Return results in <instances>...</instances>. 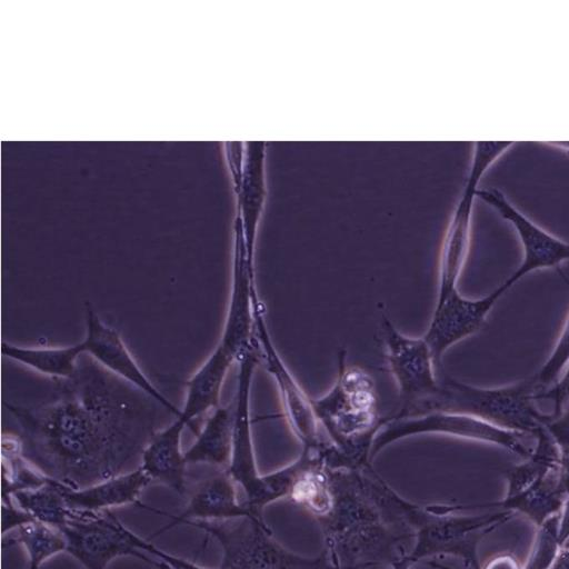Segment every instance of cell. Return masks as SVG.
<instances>
[{"mask_svg": "<svg viewBox=\"0 0 569 569\" xmlns=\"http://www.w3.org/2000/svg\"><path fill=\"white\" fill-rule=\"evenodd\" d=\"M93 362H79L76 373L61 380L56 400L31 409L8 406L21 426L22 456L71 489L134 469L157 432L154 400Z\"/></svg>", "mask_w": 569, "mask_h": 569, "instance_id": "cell-1", "label": "cell"}, {"mask_svg": "<svg viewBox=\"0 0 569 569\" xmlns=\"http://www.w3.org/2000/svg\"><path fill=\"white\" fill-rule=\"evenodd\" d=\"M327 466V465H326ZM327 485L307 508L318 521L337 569L391 567L409 556L413 502L399 496L371 467H327Z\"/></svg>", "mask_w": 569, "mask_h": 569, "instance_id": "cell-2", "label": "cell"}, {"mask_svg": "<svg viewBox=\"0 0 569 569\" xmlns=\"http://www.w3.org/2000/svg\"><path fill=\"white\" fill-rule=\"evenodd\" d=\"M253 266L239 252L232 271L231 295L221 337L199 369L187 382L179 418L197 433L193 420L220 406L227 373L234 362L257 345L254 302L258 300Z\"/></svg>", "mask_w": 569, "mask_h": 569, "instance_id": "cell-3", "label": "cell"}, {"mask_svg": "<svg viewBox=\"0 0 569 569\" xmlns=\"http://www.w3.org/2000/svg\"><path fill=\"white\" fill-rule=\"evenodd\" d=\"M311 405L346 468L371 463L372 441L383 422L378 413L377 390L365 369L347 365L345 350L339 351L335 385L326 395L311 399Z\"/></svg>", "mask_w": 569, "mask_h": 569, "instance_id": "cell-4", "label": "cell"}, {"mask_svg": "<svg viewBox=\"0 0 569 569\" xmlns=\"http://www.w3.org/2000/svg\"><path fill=\"white\" fill-rule=\"evenodd\" d=\"M437 377L438 389L431 397L398 411L393 417H416L429 412L462 413L533 438L550 418V413L541 412L536 406L539 388L533 377L497 388L461 382L448 376L443 369Z\"/></svg>", "mask_w": 569, "mask_h": 569, "instance_id": "cell-5", "label": "cell"}, {"mask_svg": "<svg viewBox=\"0 0 569 569\" xmlns=\"http://www.w3.org/2000/svg\"><path fill=\"white\" fill-rule=\"evenodd\" d=\"M259 359V348L256 345L238 362L232 451L226 470L241 487L244 495L242 502L252 513L262 517L267 505L281 498H290L306 467V458L300 455L290 465L268 475H260L257 469L251 436L250 390Z\"/></svg>", "mask_w": 569, "mask_h": 569, "instance_id": "cell-6", "label": "cell"}, {"mask_svg": "<svg viewBox=\"0 0 569 569\" xmlns=\"http://www.w3.org/2000/svg\"><path fill=\"white\" fill-rule=\"evenodd\" d=\"M462 506L416 505L412 511L415 542L406 561L411 566L430 557H456L466 569H481L478 546L483 537L503 525L512 512L461 515Z\"/></svg>", "mask_w": 569, "mask_h": 569, "instance_id": "cell-7", "label": "cell"}, {"mask_svg": "<svg viewBox=\"0 0 569 569\" xmlns=\"http://www.w3.org/2000/svg\"><path fill=\"white\" fill-rule=\"evenodd\" d=\"M186 525L202 530L218 542L221 549L218 569H337L326 551L308 558L282 547L261 517Z\"/></svg>", "mask_w": 569, "mask_h": 569, "instance_id": "cell-8", "label": "cell"}, {"mask_svg": "<svg viewBox=\"0 0 569 569\" xmlns=\"http://www.w3.org/2000/svg\"><path fill=\"white\" fill-rule=\"evenodd\" d=\"M422 433H439L493 445L523 459L529 458L535 449V443L528 441L532 436L510 431L468 415L429 412L383 420L372 441L370 461L388 445Z\"/></svg>", "mask_w": 569, "mask_h": 569, "instance_id": "cell-9", "label": "cell"}, {"mask_svg": "<svg viewBox=\"0 0 569 569\" xmlns=\"http://www.w3.org/2000/svg\"><path fill=\"white\" fill-rule=\"evenodd\" d=\"M61 531L67 541L66 552L86 569H108L114 559L126 556L147 562L153 545L126 527L110 510L72 509Z\"/></svg>", "mask_w": 569, "mask_h": 569, "instance_id": "cell-10", "label": "cell"}, {"mask_svg": "<svg viewBox=\"0 0 569 569\" xmlns=\"http://www.w3.org/2000/svg\"><path fill=\"white\" fill-rule=\"evenodd\" d=\"M381 331L388 367L399 390L398 411H402L437 391L435 362L423 337L412 338L401 333L385 313H381Z\"/></svg>", "mask_w": 569, "mask_h": 569, "instance_id": "cell-11", "label": "cell"}, {"mask_svg": "<svg viewBox=\"0 0 569 569\" xmlns=\"http://www.w3.org/2000/svg\"><path fill=\"white\" fill-rule=\"evenodd\" d=\"M508 289L501 283L489 295L470 299L453 290L437 298L429 327L423 335L435 362L436 372L442 370V357L455 343L476 333L486 322L500 297Z\"/></svg>", "mask_w": 569, "mask_h": 569, "instance_id": "cell-12", "label": "cell"}, {"mask_svg": "<svg viewBox=\"0 0 569 569\" xmlns=\"http://www.w3.org/2000/svg\"><path fill=\"white\" fill-rule=\"evenodd\" d=\"M86 333L81 340L84 355L96 363L133 386L157 401L174 418L179 417L180 408L173 405L144 375L126 346L120 333L104 323L90 303L84 311Z\"/></svg>", "mask_w": 569, "mask_h": 569, "instance_id": "cell-13", "label": "cell"}, {"mask_svg": "<svg viewBox=\"0 0 569 569\" xmlns=\"http://www.w3.org/2000/svg\"><path fill=\"white\" fill-rule=\"evenodd\" d=\"M513 227L522 248L519 267L502 284L509 290L522 277L532 271L556 268L569 261V243L538 226L498 189H482L477 192Z\"/></svg>", "mask_w": 569, "mask_h": 569, "instance_id": "cell-14", "label": "cell"}, {"mask_svg": "<svg viewBox=\"0 0 569 569\" xmlns=\"http://www.w3.org/2000/svg\"><path fill=\"white\" fill-rule=\"evenodd\" d=\"M260 300L254 303V336L260 358L279 389L284 416L302 448H319L326 442L319 433L311 399L307 397L277 352L267 328Z\"/></svg>", "mask_w": 569, "mask_h": 569, "instance_id": "cell-15", "label": "cell"}, {"mask_svg": "<svg viewBox=\"0 0 569 569\" xmlns=\"http://www.w3.org/2000/svg\"><path fill=\"white\" fill-rule=\"evenodd\" d=\"M236 486L227 470L217 472L196 489L184 510L178 516L169 515L171 521L156 531L150 539L191 521H221L256 516L242 500H239Z\"/></svg>", "mask_w": 569, "mask_h": 569, "instance_id": "cell-16", "label": "cell"}, {"mask_svg": "<svg viewBox=\"0 0 569 569\" xmlns=\"http://www.w3.org/2000/svg\"><path fill=\"white\" fill-rule=\"evenodd\" d=\"M187 423L179 417L157 431L144 447L139 466L151 482L161 483L176 493L186 491L187 460L181 439Z\"/></svg>", "mask_w": 569, "mask_h": 569, "instance_id": "cell-17", "label": "cell"}, {"mask_svg": "<svg viewBox=\"0 0 569 569\" xmlns=\"http://www.w3.org/2000/svg\"><path fill=\"white\" fill-rule=\"evenodd\" d=\"M150 479L137 467L91 486L71 489L61 485L62 495L70 508L83 511H106L126 505H136L150 511L140 502V496Z\"/></svg>", "mask_w": 569, "mask_h": 569, "instance_id": "cell-18", "label": "cell"}, {"mask_svg": "<svg viewBox=\"0 0 569 569\" xmlns=\"http://www.w3.org/2000/svg\"><path fill=\"white\" fill-rule=\"evenodd\" d=\"M568 496L559 462L523 491L489 506L520 513L538 528L560 511Z\"/></svg>", "mask_w": 569, "mask_h": 569, "instance_id": "cell-19", "label": "cell"}, {"mask_svg": "<svg viewBox=\"0 0 569 569\" xmlns=\"http://www.w3.org/2000/svg\"><path fill=\"white\" fill-rule=\"evenodd\" d=\"M234 427V403L211 410L192 445L184 451L188 463H204L226 470L229 466Z\"/></svg>", "mask_w": 569, "mask_h": 569, "instance_id": "cell-20", "label": "cell"}, {"mask_svg": "<svg viewBox=\"0 0 569 569\" xmlns=\"http://www.w3.org/2000/svg\"><path fill=\"white\" fill-rule=\"evenodd\" d=\"M1 353L49 378L67 380L76 373L84 351L81 341L59 347L21 346L3 341Z\"/></svg>", "mask_w": 569, "mask_h": 569, "instance_id": "cell-21", "label": "cell"}, {"mask_svg": "<svg viewBox=\"0 0 569 569\" xmlns=\"http://www.w3.org/2000/svg\"><path fill=\"white\" fill-rule=\"evenodd\" d=\"M13 501L32 519L62 530L68 523L72 508L67 503L59 483L50 480L46 485L10 495Z\"/></svg>", "mask_w": 569, "mask_h": 569, "instance_id": "cell-22", "label": "cell"}, {"mask_svg": "<svg viewBox=\"0 0 569 569\" xmlns=\"http://www.w3.org/2000/svg\"><path fill=\"white\" fill-rule=\"evenodd\" d=\"M13 532L3 545L19 543L27 553L28 569H40L52 557L66 552L67 541L63 532L41 521L31 519Z\"/></svg>", "mask_w": 569, "mask_h": 569, "instance_id": "cell-23", "label": "cell"}, {"mask_svg": "<svg viewBox=\"0 0 569 569\" xmlns=\"http://www.w3.org/2000/svg\"><path fill=\"white\" fill-rule=\"evenodd\" d=\"M468 210L461 214L451 231L442 250L437 298L457 290V283L462 271L470 239V222Z\"/></svg>", "mask_w": 569, "mask_h": 569, "instance_id": "cell-24", "label": "cell"}, {"mask_svg": "<svg viewBox=\"0 0 569 569\" xmlns=\"http://www.w3.org/2000/svg\"><path fill=\"white\" fill-rule=\"evenodd\" d=\"M558 513L537 528L532 548L522 569H549L553 563L561 549L558 539Z\"/></svg>", "mask_w": 569, "mask_h": 569, "instance_id": "cell-25", "label": "cell"}, {"mask_svg": "<svg viewBox=\"0 0 569 569\" xmlns=\"http://www.w3.org/2000/svg\"><path fill=\"white\" fill-rule=\"evenodd\" d=\"M569 363V313L560 330L556 345L540 367V369L532 377L539 388V391L551 386L562 373Z\"/></svg>", "mask_w": 569, "mask_h": 569, "instance_id": "cell-26", "label": "cell"}, {"mask_svg": "<svg viewBox=\"0 0 569 569\" xmlns=\"http://www.w3.org/2000/svg\"><path fill=\"white\" fill-rule=\"evenodd\" d=\"M543 429L556 445L560 461L569 460V409L557 416L550 413Z\"/></svg>", "mask_w": 569, "mask_h": 569, "instance_id": "cell-27", "label": "cell"}, {"mask_svg": "<svg viewBox=\"0 0 569 569\" xmlns=\"http://www.w3.org/2000/svg\"><path fill=\"white\" fill-rule=\"evenodd\" d=\"M536 399L552 401L555 405L552 416L563 410V405L569 401V363L551 386L537 393Z\"/></svg>", "mask_w": 569, "mask_h": 569, "instance_id": "cell-28", "label": "cell"}, {"mask_svg": "<svg viewBox=\"0 0 569 569\" xmlns=\"http://www.w3.org/2000/svg\"><path fill=\"white\" fill-rule=\"evenodd\" d=\"M32 518L23 511L10 495H2V535L14 531Z\"/></svg>", "mask_w": 569, "mask_h": 569, "instance_id": "cell-29", "label": "cell"}, {"mask_svg": "<svg viewBox=\"0 0 569 569\" xmlns=\"http://www.w3.org/2000/svg\"><path fill=\"white\" fill-rule=\"evenodd\" d=\"M481 569H522L518 559L510 553L491 558Z\"/></svg>", "mask_w": 569, "mask_h": 569, "instance_id": "cell-30", "label": "cell"}, {"mask_svg": "<svg viewBox=\"0 0 569 569\" xmlns=\"http://www.w3.org/2000/svg\"><path fill=\"white\" fill-rule=\"evenodd\" d=\"M569 538V496L565 500L559 513H558V539L561 545Z\"/></svg>", "mask_w": 569, "mask_h": 569, "instance_id": "cell-31", "label": "cell"}, {"mask_svg": "<svg viewBox=\"0 0 569 569\" xmlns=\"http://www.w3.org/2000/svg\"><path fill=\"white\" fill-rule=\"evenodd\" d=\"M549 569H569V549L561 548Z\"/></svg>", "mask_w": 569, "mask_h": 569, "instance_id": "cell-32", "label": "cell"}, {"mask_svg": "<svg viewBox=\"0 0 569 569\" xmlns=\"http://www.w3.org/2000/svg\"><path fill=\"white\" fill-rule=\"evenodd\" d=\"M147 563H149L150 566L154 567L156 569H174L173 567H171L167 562H164V561H162L160 559L153 558L151 556L148 559Z\"/></svg>", "mask_w": 569, "mask_h": 569, "instance_id": "cell-33", "label": "cell"}, {"mask_svg": "<svg viewBox=\"0 0 569 569\" xmlns=\"http://www.w3.org/2000/svg\"><path fill=\"white\" fill-rule=\"evenodd\" d=\"M552 147L559 148L561 150H565L569 153V142H552L550 143Z\"/></svg>", "mask_w": 569, "mask_h": 569, "instance_id": "cell-34", "label": "cell"}, {"mask_svg": "<svg viewBox=\"0 0 569 569\" xmlns=\"http://www.w3.org/2000/svg\"><path fill=\"white\" fill-rule=\"evenodd\" d=\"M411 567L410 563H408L406 560H402L396 565H393L391 568L392 569H409Z\"/></svg>", "mask_w": 569, "mask_h": 569, "instance_id": "cell-35", "label": "cell"}, {"mask_svg": "<svg viewBox=\"0 0 569 569\" xmlns=\"http://www.w3.org/2000/svg\"><path fill=\"white\" fill-rule=\"evenodd\" d=\"M562 548H567V549H569V538H568V540L563 543Z\"/></svg>", "mask_w": 569, "mask_h": 569, "instance_id": "cell-36", "label": "cell"}]
</instances>
